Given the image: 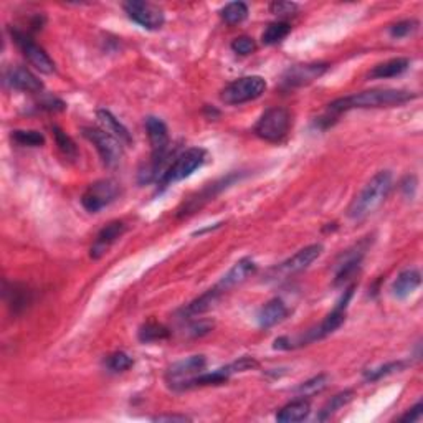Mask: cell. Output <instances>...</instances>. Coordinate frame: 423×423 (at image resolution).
I'll use <instances>...</instances> for the list:
<instances>
[{
	"instance_id": "1",
	"label": "cell",
	"mask_w": 423,
	"mask_h": 423,
	"mask_svg": "<svg viewBox=\"0 0 423 423\" xmlns=\"http://www.w3.org/2000/svg\"><path fill=\"white\" fill-rule=\"evenodd\" d=\"M417 98V95L403 90H369L356 93L346 98H339L329 104V113L339 114L349 109H369L398 106Z\"/></svg>"
},
{
	"instance_id": "2",
	"label": "cell",
	"mask_w": 423,
	"mask_h": 423,
	"mask_svg": "<svg viewBox=\"0 0 423 423\" xmlns=\"http://www.w3.org/2000/svg\"><path fill=\"white\" fill-rule=\"evenodd\" d=\"M392 190V172L380 171L370 179L362 192L352 200L347 215L352 220H362L379 209Z\"/></svg>"
},
{
	"instance_id": "3",
	"label": "cell",
	"mask_w": 423,
	"mask_h": 423,
	"mask_svg": "<svg viewBox=\"0 0 423 423\" xmlns=\"http://www.w3.org/2000/svg\"><path fill=\"white\" fill-rule=\"evenodd\" d=\"M205 159L207 153L204 149H200V147H190V149L183 151V153L165 169L162 177L158 181L160 188H165L174 182H179L182 181V179L192 176L197 169L204 165Z\"/></svg>"
},
{
	"instance_id": "4",
	"label": "cell",
	"mask_w": 423,
	"mask_h": 423,
	"mask_svg": "<svg viewBox=\"0 0 423 423\" xmlns=\"http://www.w3.org/2000/svg\"><path fill=\"white\" fill-rule=\"evenodd\" d=\"M291 127V114L286 108L275 106L266 109L263 116L258 119L255 126L256 136L268 142H279L288 136Z\"/></svg>"
},
{
	"instance_id": "5",
	"label": "cell",
	"mask_w": 423,
	"mask_h": 423,
	"mask_svg": "<svg viewBox=\"0 0 423 423\" xmlns=\"http://www.w3.org/2000/svg\"><path fill=\"white\" fill-rule=\"evenodd\" d=\"M266 91V81L261 76H243L232 81L222 91V101L227 104H243L260 98Z\"/></svg>"
},
{
	"instance_id": "6",
	"label": "cell",
	"mask_w": 423,
	"mask_h": 423,
	"mask_svg": "<svg viewBox=\"0 0 423 423\" xmlns=\"http://www.w3.org/2000/svg\"><path fill=\"white\" fill-rule=\"evenodd\" d=\"M83 136L93 142L106 167H116L123 155V144L116 137L99 127H83Z\"/></svg>"
},
{
	"instance_id": "7",
	"label": "cell",
	"mask_w": 423,
	"mask_h": 423,
	"mask_svg": "<svg viewBox=\"0 0 423 423\" xmlns=\"http://www.w3.org/2000/svg\"><path fill=\"white\" fill-rule=\"evenodd\" d=\"M12 39L17 43V47L20 48V52L24 57L27 58V62L30 63L32 67H35L36 70L41 73H47V75H52L55 71V63L53 60L48 57V53L45 52L40 45H36L34 40L30 39L29 34L25 32H20L17 29L12 30Z\"/></svg>"
},
{
	"instance_id": "8",
	"label": "cell",
	"mask_w": 423,
	"mask_h": 423,
	"mask_svg": "<svg viewBox=\"0 0 423 423\" xmlns=\"http://www.w3.org/2000/svg\"><path fill=\"white\" fill-rule=\"evenodd\" d=\"M119 195V186L114 181L104 179V181H98L86 188L85 194L81 197V204L86 210L91 214H96L104 207L113 204Z\"/></svg>"
},
{
	"instance_id": "9",
	"label": "cell",
	"mask_w": 423,
	"mask_h": 423,
	"mask_svg": "<svg viewBox=\"0 0 423 423\" xmlns=\"http://www.w3.org/2000/svg\"><path fill=\"white\" fill-rule=\"evenodd\" d=\"M124 12L132 22L141 25L142 29L147 30H159L164 25L165 17L164 12L158 6L149 2H141V0H131V2L124 4Z\"/></svg>"
},
{
	"instance_id": "10",
	"label": "cell",
	"mask_w": 423,
	"mask_h": 423,
	"mask_svg": "<svg viewBox=\"0 0 423 423\" xmlns=\"http://www.w3.org/2000/svg\"><path fill=\"white\" fill-rule=\"evenodd\" d=\"M321 255H323V245H319V243L307 245L303 248V250L294 253L291 258L283 261V263L277 268V275L286 278V277H293V275L301 273V271L310 268L311 263H314V261L319 258Z\"/></svg>"
},
{
	"instance_id": "11",
	"label": "cell",
	"mask_w": 423,
	"mask_h": 423,
	"mask_svg": "<svg viewBox=\"0 0 423 423\" xmlns=\"http://www.w3.org/2000/svg\"><path fill=\"white\" fill-rule=\"evenodd\" d=\"M207 367L205 356H190L183 361H179L167 369V380L174 389H179L186 380L202 374Z\"/></svg>"
},
{
	"instance_id": "12",
	"label": "cell",
	"mask_w": 423,
	"mask_h": 423,
	"mask_svg": "<svg viewBox=\"0 0 423 423\" xmlns=\"http://www.w3.org/2000/svg\"><path fill=\"white\" fill-rule=\"evenodd\" d=\"M328 63H306V65H294L283 75V83L288 88L310 85L317 78H321L328 71Z\"/></svg>"
},
{
	"instance_id": "13",
	"label": "cell",
	"mask_w": 423,
	"mask_h": 423,
	"mask_svg": "<svg viewBox=\"0 0 423 423\" xmlns=\"http://www.w3.org/2000/svg\"><path fill=\"white\" fill-rule=\"evenodd\" d=\"M124 232H126V225H124V222H119V220H114V222L106 225L96 237L93 247H91V258H101L109 250V247L124 235Z\"/></svg>"
},
{
	"instance_id": "14",
	"label": "cell",
	"mask_w": 423,
	"mask_h": 423,
	"mask_svg": "<svg viewBox=\"0 0 423 423\" xmlns=\"http://www.w3.org/2000/svg\"><path fill=\"white\" fill-rule=\"evenodd\" d=\"M255 271H256L255 261H253L251 258H242L240 261H237V263L233 265V268L230 270L222 279H220L219 284L215 288L220 289L222 293L228 291V289L235 288V286H238V284H242L243 282H247L251 275H255Z\"/></svg>"
},
{
	"instance_id": "15",
	"label": "cell",
	"mask_w": 423,
	"mask_h": 423,
	"mask_svg": "<svg viewBox=\"0 0 423 423\" xmlns=\"http://www.w3.org/2000/svg\"><path fill=\"white\" fill-rule=\"evenodd\" d=\"M6 83L11 85L12 88L25 91V93H40L43 90V83L24 67H17L8 70L6 75Z\"/></svg>"
},
{
	"instance_id": "16",
	"label": "cell",
	"mask_w": 423,
	"mask_h": 423,
	"mask_svg": "<svg viewBox=\"0 0 423 423\" xmlns=\"http://www.w3.org/2000/svg\"><path fill=\"white\" fill-rule=\"evenodd\" d=\"M288 307L284 303L279 300V298H275L266 303V305L261 307L258 312V324L260 328L263 329H270L273 326H277L278 323H282L284 317L288 316Z\"/></svg>"
},
{
	"instance_id": "17",
	"label": "cell",
	"mask_w": 423,
	"mask_h": 423,
	"mask_svg": "<svg viewBox=\"0 0 423 423\" xmlns=\"http://www.w3.org/2000/svg\"><path fill=\"white\" fill-rule=\"evenodd\" d=\"M422 275L418 270H405L398 275L392 284V293L398 300H405L420 286Z\"/></svg>"
},
{
	"instance_id": "18",
	"label": "cell",
	"mask_w": 423,
	"mask_h": 423,
	"mask_svg": "<svg viewBox=\"0 0 423 423\" xmlns=\"http://www.w3.org/2000/svg\"><path fill=\"white\" fill-rule=\"evenodd\" d=\"M96 118H98L103 130L116 137L121 144H131L132 137L130 134V131H127L126 126H123V124L119 123V119L114 118L111 113L106 111V109H99V111L96 113Z\"/></svg>"
},
{
	"instance_id": "19",
	"label": "cell",
	"mask_w": 423,
	"mask_h": 423,
	"mask_svg": "<svg viewBox=\"0 0 423 423\" xmlns=\"http://www.w3.org/2000/svg\"><path fill=\"white\" fill-rule=\"evenodd\" d=\"M311 412V403L310 400L298 398L294 402H289L288 405H284L282 410L278 412L277 420L282 423H296L306 420L307 415Z\"/></svg>"
},
{
	"instance_id": "20",
	"label": "cell",
	"mask_w": 423,
	"mask_h": 423,
	"mask_svg": "<svg viewBox=\"0 0 423 423\" xmlns=\"http://www.w3.org/2000/svg\"><path fill=\"white\" fill-rule=\"evenodd\" d=\"M410 67V60L408 58H392L389 62L380 63V65L374 67V70L369 73V78L372 80H385V78H394L405 73Z\"/></svg>"
},
{
	"instance_id": "21",
	"label": "cell",
	"mask_w": 423,
	"mask_h": 423,
	"mask_svg": "<svg viewBox=\"0 0 423 423\" xmlns=\"http://www.w3.org/2000/svg\"><path fill=\"white\" fill-rule=\"evenodd\" d=\"M220 296H222V291H220V289H217V288H212L207 293L202 294V296L197 298L195 301H192L190 305H188L186 310H183V312H186L187 316L204 314V312L210 311L212 307L217 305Z\"/></svg>"
},
{
	"instance_id": "22",
	"label": "cell",
	"mask_w": 423,
	"mask_h": 423,
	"mask_svg": "<svg viewBox=\"0 0 423 423\" xmlns=\"http://www.w3.org/2000/svg\"><path fill=\"white\" fill-rule=\"evenodd\" d=\"M352 398H354V390H344V392L335 394L334 397H331L329 402L323 407V410H321L319 417H317V420H319V422L329 420V418L333 417L334 413L339 410V408L346 407Z\"/></svg>"
},
{
	"instance_id": "23",
	"label": "cell",
	"mask_w": 423,
	"mask_h": 423,
	"mask_svg": "<svg viewBox=\"0 0 423 423\" xmlns=\"http://www.w3.org/2000/svg\"><path fill=\"white\" fill-rule=\"evenodd\" d=\"M137 335H139L141 342H155L167 339L171 333H169V329L165 326L155 323V321H149V323L141 326Z\"/></svg>"
},
{
	"instance_id": "24",
	"label": "cell",
	"mask_w": 423,
	"mask_h": 423,
	"mask_svg": "<svg viewBox=\"0 0 423 423\" xmlns=\"http://www.w3.org/2000/svg\"><path fill=\"white\" fill-rule=\"evenodd\" d=\"M289 32H291V27L286 22H275V24H270L266 27L263 35H261V41L265 45H277L286 39Z\"/></svg>"
},
{
	"instance_id": "25",
	"label": "cell",
	"mask_w": 423,
	"mask_h": 423,
	"mask_svg": "<svg viewBox=\"0 0 423 423\" xmlns=\"http://www.w3.org/2000/svg\"><path fill=\"white\" fill-rule=\"evenodd\" d=\"M220 13H222V18L228 25H237L248 17V6L243 2H232L227 4Z\"/></svg>"
},
{
	"instance_id": "26",
	"label": "cell",
	"mask_w": 423,
	"mask_h": 423,
	"mask_svg": "<svg viewBox=\"0 0 423 423\" xmlns=\"http://www.w3.org/2000/svg\"><path fill=\"white\" fill-rule=\"evenodd\" d=\"M326 385H328V375L319 374V375L312 377V379H310V380H306V382H303L300 387L296 389V394L303 398L311 397V395L323 392V390L326 389Z\"/></svg>"
},
{
	"instance_id": "27",
	"label": "cell",
	"mask_w": 423,
	"mask_h": 423,
	"mask_svg": "<svg viewBox=\"0 0 423 423\" xmlns=\"http://www.w3.org/2000/svg\"><path fill=\"white\" fill-rule=\"evenodd\" d=\"M12 141H15L20 146L40 147L45 144V136L39 131H12Z\"/></svg>"
},
{
	"instance_id": "28",
	"label": "cell",
	"mask_w": 423,
	"mask_h": 423,
	"mask_svg": "<svg viewBox=\"0 0 423 423\" xmlns=\"http://www.w3.org/2000/svg\"><path fill=\"white\" fill-rule=\"evenodd\" d=\"M132 364L134 362H132V359L126 352H114L106 359V366H108V369L111 372H124L131 369Z\"/></svg>"
},
{
	"instance_id": "29",
	"label": "cell",
	"mask_w": 423,
	"mask_h": 423,
	"mask_svg": "<svg viewBox=\"0 0 423 423\" xmlns=\"http://www.w3.org/2000/svg\"><path fill=\"white\" fill-rule=\"evenodd\" d=\"M53 132H55V139H57V144L60 147V151H62V153L65 154L67 158L75 159L78 155V151H76L75 142L71 141V137L67 136L65 132L60 130V127H53Z\"/></svg>"
},
{
	"instance_id": "30",
	"label": "cell",
	"mask_w": 423,
	"mask_h": 423,
	"mask_svg": "<svg viewBox=\"0 0 423 423\" xmlns=\"http://www.w3.org/2000/svg\"><path fill=\"white\" fill-rule=\"evenodd\" d=\"M403 367H405V364H403V362H400V361L398 362H389V364L379 367V369L366 372V379L367 380H379L385 375H390V374H395V372L403 370Z\"/></svg>"
},
{
	"instance_id": "31",
	"label": "cell",
	"mask_w": 423,
	"mask_h": 423,
	"mask_svg": "<svg viewBox=\"0 0 423 423\" xmlns=\"http://www.w3.org/2000/svg\"><path fill=\"white\" fill-rule=\"evenodd\" d=\"M258 367V362L255 361V359L251 357H242L238 359V361L232 362V364L225 366L223 369L227 374L232 377L233 374H238V372H247V370H251V369H256Z\"/></svg>"
},
{
	"instance_id": "32",
	"label": "cell",
	"mask_w": 423,
	"mask_h": 423,
	"mask_svg": "<svg viewBox=\"0 0 423 423\" xmlns=\"http://www.w3.org/2000/svg\"><path fill=\"white\" fill-rule=\"evenodd\" d=\"M232 50L238 55H243V57H247V55H251L256 50V43L255 40L250 39V36H238L232 41Z\"/></svg>"
},
{
	"instance_id": "33",
	"label": "cell",
	"mask_w": 423,
	"mask_h": 423,
	"mask_svg": "<svg viewBox=\"0 0 423 423\" xmlns=\"http://www.w3.org/2000/svg\"><path fill=\"white\" fill-rule=\"evenodd\" d=\"M417 22L415 20H403L398 22V24H395L390 27V35L394 36V39H403V36L410 35L412 32H415L417 29Z\"/></svg>"
},
{
	"instance_id": "34",
	"label": "cell",
	"mask_w": 423,
	"mask_h": 423,
	"mask_svg": "<svg viewBox=\"0 0 423 423\" xmlns=\"http://www.w3.org/2000/svg\"><path fill=\"white\" fill-rule=\"evenodd\" d=\"M270 8H271V12L277 13V15H289V13H293L294 11H296L298 6L291 2H275V4H271Z\"/></svg>"
},
{
	"instance_id": "35",
	"label": "cell",
	"mask_w": 423,
	"mask_h": 423,
	"mask_svg": "<svg viewBox=\"0 0 423 423\" xmlns=\"http://www.w3.org/2000/svg\"><path fill=\"white\" fill-rule=\"evenodd\" d=\"M212 329H214V323H210V321H199V323H194L188 328V333L197 338V335L209 334Z\"/></svg>"
},
{
	"instance_id": "36",
	"label": "cell",
	"mask_w": 423,
	"mask_h": 423,
	"mask_svg": "<svg viewBox=\"0 0 423 423\" xmlns=\"http://www.w3.org/2000/svg\"><path fill=\"white\" fill-rule=\"evenodd\" d=\"M422 412H423V403L422 402H418L415 407H412L410 410H408L405 415L403 417H400V422H407V423H413V422H417V420H420V417H422Z\"/></svg>"
},
{
	"instance_id": "37",
	"label": "cell",
	"mask_w": 423,
	"mask_h": 423,
	"mask_svg": "<svg viewBox=\"0 0 423 423\" xmlns=\"http://www.w3.org/2000/svg\"><path fill=\"white\" fill-rule=\"evenodd\" d=\"M155 422H187L188 417L186 415H159L154 417Z\"/></svg>"
}]
</instances>
